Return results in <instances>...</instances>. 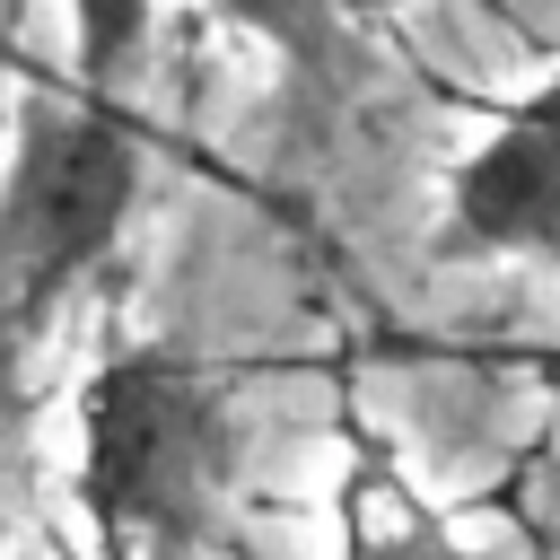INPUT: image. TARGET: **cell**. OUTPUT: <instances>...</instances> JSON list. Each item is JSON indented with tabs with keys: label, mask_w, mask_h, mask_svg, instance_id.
Segmentation results:
<instances>
[{
	"label": "cell",
	"mask_w": 560,
	"mask_h": 560,
	"mask_svg": "<svg viewBox=\"0 0 560 560\" xmlns=\"http://www.w3.org/2000/svg\"><path fill=\"white\" fill-rule=\"evenodd\" d=\"M228 402L175 350H122L79 385V508L114 560H175L228 490Z\"/></svg>",
	"instance_id": "cell-1"
},
{
	"label": "cell",
	"mask_w": 560,
	"mask_h": 560,
	"mask_svg": "<svg viewBox=\"0 0 560 560\" xmlns=\"http://www.w3.org/2000/svg\"><path fill=\"white\" fill-rule=\"evenodd\" d=\"M140 210V131L114 96H26L0 158V341L52 324V306L114 254Z\"/></svg>",
	"instance_id": "cell-2"
},
{
	"label": "cell",
	"mask_w": 560,
	"mask_h": 560,
	"mask_svg": "<svg viewBox=\"0 0 560 560\" xmlns=\"http://www.w3.org/2000/svg\"><path fill=\"white\" fill-rule=\"evenodd\" d=\"M446 245L560 271V96L508 114L446 184Z\"/></svg>",
	"instance_id": "cell-3"
},
{
	"label": "cell",
	"mask_w": 560,
	"mask_h": 560,
	"mask_svg": "<svg viewBox=\"0 0 560 560\" xmlns=\"http://www.w3.org/2000/svg\"><path fill=\"white\" fill-rule=\"evenodd\" d=\"M219 9H228V26L271 44L298 79H341V35H350L341 0H219Z\"/></svg>",
	"instance_id": "cell-4"
},
{
	"label": "cell",
	"mask_w": 560,
	"mask_h": 560,
	"mask_svg": "<svg viewBox=\"0 0 560 560\" xmlns=\"http://www.w3.org/2000/svg\"><path fill=\"white\" fill-rule=\"evenodd\" d=\"M158 26V0H70V79L96 96H122Z\"/></svg>",
	"instance_id": "cell-5"
},
{
	"label": "cell",
	"mask_w": 560,
	"mask_h": 560,
	"mask_svg": "<svg viewBox=\"0 0 560 560\" xmlns=\"http://www.w3.org/2000/svg\"><path fill=\"white\" fill-rule=\"evenodd\" d=\"M350 18H385V9H402V0H341Z\"/></svg>",
	"instance_id": "cell-6"
}]
</instances>
